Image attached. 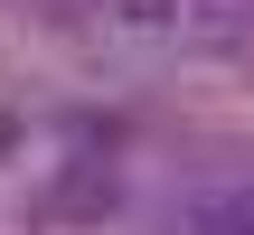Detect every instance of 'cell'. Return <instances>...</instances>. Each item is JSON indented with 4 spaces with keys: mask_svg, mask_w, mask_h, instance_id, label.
I'll return each mask as SVG.
<instances>
[{
    "mask_svg": "<svg viewBox=\"0 0 254 235\" xmlns=\"http://www.w3.org/2000/svg\"><path fill=\"white\" fill-rule=\"evenodd\" d=\"M170 235H254V198H236V188H217V198L179 207V226H170Z\"/></svg>",
    "mask_w": 254,
    "mask_h": 235,
    "instance_id": "cell-1",
    "label": "cell"
}]
</instances>
